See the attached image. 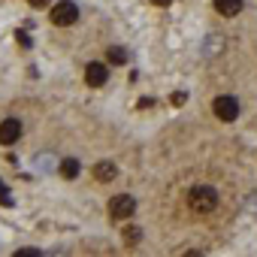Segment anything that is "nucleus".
I'll return each instance as SVG.
<instances>
[{"mask_svg":"<svg viewBox=\"0 0 257 257\" xmlns=\"http://www.w3.org/2000/svg\"><path fill=\"white\" fill-rule=\"evenodd\" d=\"M215 203H218V194H215V188H206V185H200V188H194V191L188 194V206H191L194 212H200V215L212 212V209H215Z\"/></svg>","mask_w":257,"mask_h":257,"instance_id":"nucleus-1","label":"nucleus"},{"mask_svg":"<svg viewBox=\"0 0 257 257\" xmlns=\"http://www.w3.org/2000/svg\"><path fill=\"white\" fill-rule=\"evenodd\" d=\"M134 212H137V200H134L131 194H115V197L109 200V215H112V218H118V221L131 218Z\"/></svg>","mask_w":257,"mask_h":257,"instance_id":"nucleus-2","label":"nucleus"},{"mask_svg":"<svg viewBox=\"0 0 257 257\" xmlns=\"http://www.w3.org/2000/svg\"><path fill=\"white\" fill-rule=\"evenodd\" d=\"M76 19H79V10H76L73 0H61V4L52 10V25H58V28H67V25H73Z\"/></svg>","mask_w":257,"mask_h":257,"instance_id":"nucleus-3","label":"nucleus"},{"mask_svg":"<svg viewBox=\"0 0 257 257\" xmlns=\"http://www.w3.org/2000/svg\"><path fill=\"white\" fill-rule=\"evenodd\" d=\"M215 115H218L221 121H236V115H239V103H236V97H230V94L215 97Z\"/></svg>","mask_w":257,"mask_h":257,"instance_id":"nucleus-4","label":"nucleus"},{"mask_svg":"<svg viewBox=\"0 0 257 257\" xmlns=\"http://www.w3.org/2000/svg\"><path fill=\"white\" fill-rule=\"evenodd\" d=\"M19 137H22V121L19 118H7L0 124V146H13V143H19Z\"/></svg>","mask_w":257,"mask_h":257,"instance_id":"nucleus-5","label":"nucleus"},{"mask_svg":"<svg viewBox=\"0 0 257 257\" xmlns=\"http://www.w3.org/2000/svg\"><path fill=\"white\" fill-rule=\"evenodd\" d=\"M106 79H109V73H106V67H103V64H88V70H85V82H88L91 88L106 85Z\"/></svg>","mask_w":257,"mask_h":257,"instance_id":"nucleus-6","label":"nucleus"},{"mask_svg":"<svg viewBox=\"0 0 257 257\" xmlns=\"http://www.w3.org/2000/svg\"><path fill=\"white\" fill-rule=\"evenodd\" d=\"M115 176H118V167L109 164V161H100V164L94 167V179H97V182H112Z\"/></svg>","mask_w":257,"mask_h":257,"instance_id":"nucleus-7","label":"nucleus"},{"mask_svg":"<svg viewBox=\"0 0 257 257\" xmlns=\"http://www.w3.org/2000/svg\"><path fill=\"white\" fill-rule=\"evenodd\" d=\"M215 10L221 16H236L242 10V0H215Z\"/></svg>","mask_w":257,"mask_h":257,"instance_id":"nucleus-8","label":"nucleus"},{"mask_svg":"<svg viewBox=\"0 0 257 257\" xmlns=\"http://www.w3.org/2000/svg\"><path fill=\"white\" fill-rule=\"evenodd\" d=\"M106 58H109V64H127V61H131V55H127V49H121V46H112Z\"/></svg>","mask_w":257,"mask_h":257,"instance_id":"nucleus-9","label":"nucleus"},{"mask_svg":"<svg viewBox=\"0 0 257 257\" xmlns=\"http://www.w3.org/2000/svg\"><path fill=\"white\" fill-rule=\"evenodd\" d=\"M61 176L64 179H76L79 176V161H64L61 164Z\"/></svg>","mask_w":257,"mask_h":257,"instance_id":"nucleus-10","label":"nucleus"},{"mask_svg":"<svg viewBox=\"0 0 257 257\" xmlns=\"http://www.w3.org/2000/svg\"><path fill=\"white\" fill-rule=\"evenodd\" d=\"M0 203H4V206H13V197H10V188H7L4 182H0Z\"/></svg>","mask_w":257,"mask_h":257,"instance_id":"nucleus-11","label":"nucleus"},{"mask_svg":"<svg viewBox=\"0 0 257 257\" xmlns=\"http://www.w3.org/2000/svg\"><path fill=\"white\" fill-rule=\"evenodd\" d=\"M140 236H143V233H140L137 227H127V230H124V239H127V242H131V245H134V242H137Z\"/></svg>","mask_w":257,"mask_h":257,"instance_id":"nucleus-12","label":"nucleus"},{"mask_svg":"<svg viewBox=\"0 0 257 257\" xmlns=\"http://www.w3.org/2000/svg\"><path fill=\"white\" fill-rule=\"evenodd\" d=\"M16 40H19V43H22V46H31V37H28V34H25V31H22V34H16Z\"/></svg>","mask_w":257,"mask_h":257,"instance_id":"nucleus-13","label":"nucleus"},{"mask_svg":"<svg viewBox=\"0 0 257 257\" xmlns=\"http://www.w3.org/2000/svg\"><path fill=\"white\" fill-rule=\"evenodd\" d=\"M173 103H176V106H182V103H185V94H182V91H179V94H173Z\"/></svg>","mask_w":257,"mask_h":257,"instance_id":"nucleus-14","label":"nucleus"},{"mask_svg":"<svg viewBox=\"0 0 257 257\" xmlns=\"http://www.w3.org/2000/svg\"><path fill=\"white\" fill-rule=\"evenodd\" d=\"M46 4H49V0H31V7H37V10H40V7H46Z\"/></svg>","mask_w":257,"mask_h":257,"instance_id":"nucleus-15","label":"nucleus"},{"mask_svg":"<svg viewBox=\"0 0 257 257\" xmlns=\"http://www.w3.org/2000/svg\"><path fill=\"white\" fill-rule=\"evenodd\" d=\"M155 4H158V7H167V4H170V0H155Z\"/></svg>","mask_w":257,"mask_h":257,"instance_id":"nucleus-16","label":"nucleus"}]
</instances>
